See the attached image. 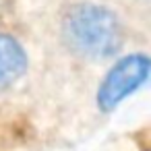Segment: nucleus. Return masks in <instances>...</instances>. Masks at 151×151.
<instances>
[{"mask_svg":"<svg viewBox=\"0 0 151 151\" xmlns=\"http://www.w3.org/2000/svg\"><path fill=\"white\" fill-rule=\"evenodd\" d=\"M62 37L73 54L85 60H106L122 48L124 29L108 6L77 2L62 17Z\"/></svg>","mask_w":151,"mask_h":151,"instance_id":"f257e3e1","label":"nucleus"},{"mask_svg":"<svg viewBox=\"0 0 151 151\" xmlns=\"http://www.w3.org/2000/svg\"><path fill=\"white\" fill-rule=\"evenodd\" d=\"M149 77V56L145 52H132L114 62L106 73L97 89V108L101 112L116 110L126 97L139 91Z\"/></svg>","mask_w":151,"mask_h":151,"instance_id":"f03ea898","label":"nucleus"},{"mask_svg":"<svg viewBox=\"0 0 151 151\" xmlns=\"http://www.w3.org/2000/svg\"><path fill=\"white\" fill-rule=\"evenodd\" d=\"M27 52L11 33L0 31V87L17 83L27 70Z\"/></svg>","mask_w":151,"mask_h":151,"instance_id":"7ed1b4c3","label":"nucleus"}]
</instances>
